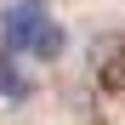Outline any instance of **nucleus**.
<instances>
[{
	"instance_id": "nucleus-1",
	"label": "nucleus",
	"mask_w": 125,
	"mask_h": 125,
	"mask_svg": "<svg viewBox=\"0 0 125 125\" xmlns=\"http://www.w3.org/2000/svg\"><path fill=\"white\" fill-rule=\"evenodd\" d=\"M46 0H17V6L6 11V23H0V34H6V51L11 57H29V46H34V34L46 29Z\"/></svg>"
},
{
	"instance_id": "nucleus-2",
	"label": "nucleus",
	"mask_w": 125,
	"mask_h": 125,
	"mask_svg": "<svg viewBox=\"0 0 125 125\" xmlns=\"http://www.w3.org/2000/svg\"><path fill=\"white\" fill-rule=\"evenodd\" d=\"M34 97V74L23 68V57L0 51V102H29Z\"/></svg>"
}]
</instances>
